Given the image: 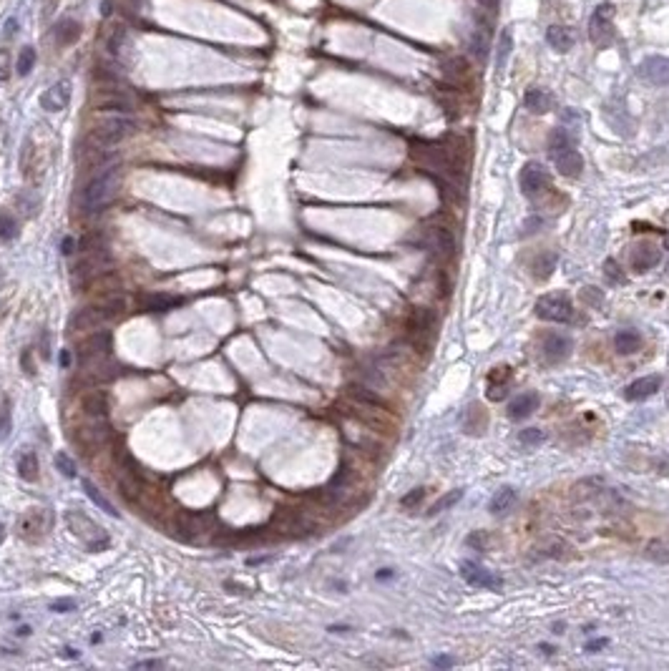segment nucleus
Masks as SVG:
<instances>
[{
  "instance_id": "1",
  "label": "nucleus",
  "mask_w": 669,
  "mask_h": 671,
  "mask_svg": "<svg viewBox=\"0 0 669 671\" xmlns=\"http://www.w3.org/2000/svg\"><path fill=\"white\" fill-rule=\"evenodd\" d=\"M413 159L435 179L445 181L453 191H458V194L463 191L468 171V156L463 141L453 136L443 138V141H421V144L413 146Z\"/></svg>"
},
{
  "instance_id": "2",
  "label": "nucleus",
  "mask_w": 669,
  "mask_h": 671,
  "mask_svg": "<svg viewBox=\"0 0 669 671\" xmlns=\"http://www.w3.org/2000/svg\"><path fill=\"white\" fill-rule=\"evenodd\" d=\"M119 167H106L104 171H98L96 176L83 186L81 191V209L86 214H96L106 209L114 201L116 191H119Z\"/></svg>"
},
{
  "instance_id": "3",
  "label": "nucleus",
  "mask_w": 669,
  "mask_h": 671,
  "mask_svg": "<svg viewBox=\"0 0 669 671\" xmlns=\"http://www.w3.org/2000/svg\"><path fill=\"white\" fill-rule=\"evenodd\" d=\"M66 526H68V531L76 536V538L86 545L88 551L98 553L109 545V533H106V528H101L96 521H91L86 513L66 511Z\"/></svg>"
},
{
  "instance_id": "4",
  "label": "nucleus",
  "mask_w": 669,
  "mask_h": 671,
  "mask_svg": "<svg viewBox=\"0 0 669 671\" xmlns=\"http://www.w3.org/2000/svg\"><path fill=\"white\" fill-rule=\"evenodd\" d=\"M133 128V121L131 119H123V116H114V119H106L101 121L96 128H93L91 133H88V146L91 149H111V146H116L119 141H123V138L131 133Z\"/></svg>"
},
{
  "instance_id": "5",
  "label": "nucleus",
  "mask_w": 669,
  "mask_h": 671,
  "mask_svg": "<svg viewBox=\"0 0 669 671\" xmlns=\"http://www.w3.org/2000/svg\"><path fill=\"white\" fill-rule=\"evenodd\" d=\"M106 274H111V257L104 252V249H96L93 254H88V257H83L81 262L76 264L71 279H73V287L86 289V287H91L93 282L101 279V277H106Z\"/></svg>"
},
{
  "instance_id": "6",
  "label": "nucleus",
  "mask_w": 669,
  "mask_h": 671,
  "mask_svg": "<svg viewBox=\"0 0 669 671\" xmlns=\"http://www.w3.org/2000/svg\"><path fill=\"white\" fill-rule=\"evenodd\" d=\"M534 310H536V315L546 322H569L574 317L572 299L561 292H551V294L538 297Z\"/></svg>"
},
{
  "instance_id": "7",
  "label": "nucleus",
  "mask_w": 669,
  "mask_h": 671,
  "mask_svg": "<svg viewBox=\"0 0 669 671\" xmlns=\"http://www.w3.org/2000/svg\"><path fill=\"white\" fill-rule=\"evenodd\" d=\"M521 189H524L526 196H534L536 199L541 191L551 189V179H548V171L541 167V164H536V161H531V164H526L524 169H521Z\"/></svg>"
},
{
  "instance_id": "8",
  "label": "nucleus",
  "mask_w": 669,
  "mask_h": 671,
  "mask_svg": "<svg viewBox=\"0 0 669 671\" xmlns=\"http://www.w3.org/2000/svg\"><path fill=\"white\" fill-rule=\"evenodd\" d=\"M461 576L468 581V586H476V588H488V591H501L503 588V579L496 576L488 568L478 566V563L468 561L461 566Z\"/></svg>"
},
{
  "instance_id": "9",
  "label": "nucleus",
  "mask_w": 669,
  "mask_h": 671,
  "mask_svg": "<svg viewBox=\"0 0 669 671\" xmlns=\"http://www.w3.org/2000/svg\"><path fill=\"white\" fill-rule=\"evenodd\" d=\"M627 259H629V267L634 272H646V270H652V267H657L659 259H662V252H659V247L654 241H637L634 247L629 249Z\"/></svg>"
},
{
  "instance_id": "10",
  "label": "nucleus",
  "mask_w": 669,
  "mask_h": 671,
  "mask_svg": "<svg viewBox=\"0 0 669 671\" xmlns=\"http://www.w3.org/2000/svg\"><path fill=\"white\" fill-rule=\"evenodd\" d=\"M46 528H48L46 511H41V508H30V511H25L23 516L18 518V536L30 540V543L41 540V536L46 533Z\"/></svg>"
},
{
  "instance_id": "11",
  "label": "nucleus",
  "mask_w": 669,
  "mask_h": 671,
  "mask_svg": "<svg viewBox=\"0 0 669 671\" xmlns=\"http://www.w3.org/2000/svg\"><path fill=\"white\" fill-rule=\"evenodd\" d=\"M612 16H614V6L604 3V6L596 8L591 20H589V35H591V40L599 43V46L612 43V40H609L612 38Z\"/></svg>"
},
{
  "instance_id": "12",
  "label": "nucleus",
  "mask_w": 669,
  "mask_h": 671,
  "mask_svg": "<svg viewBox=\"0 0 669 671\" xmlns=\"http://www.w3.org/2000/svg\"><path fill=\"white\" fill-rule=\"evenodd\" d=\"M106 320H111L109 312L96 307V304H91V307H83V310H78L73 317H71L68 327H71V332H93V330L101 327Z\"/></svg>"
},
{
  "instance_id": "13",
  "label": "nucleus",
  "mask_w": 669,
  "mask_h": 671,
  "mask_svg": "<svg viewBox=\"0 0 669 671\" xmlns=\"http://www.w3.org/2000/svg\"><path fill=\"white\" fill-rule=\"evenodd\" d=\"M637 73H639L641 80L652 83V86H669V58L664 56L644 58Z\"/></svg>"
},
{
  "instance_id": "14",
  "label": "nucleus",
  "mask_w": 669,
  "mask_h": 671,
  "mask_svg": "<svg viewBox=\"0 0 669 671\" xmlns=\"http://www.w3.org/2000/svg\"><path fill=\"white\" fill-rule=\"evenodd\" d=\"M551 159H554L556 169H559L561 176L566 179H579L584 171V159L581 154L577 151V146H566V149L551 151Z\"/></svg>"
},
{
  "instance_id": "15",
  "label": "nucleus",
  "mask_w": 669,
  "mask_h": 671,
  "mask_svg": "<svg viewBox=\"0 0 669 671\" xmlns=\"http://www.w3.org/2000/svg\"><path fill=\"white\" fill-rule=\"evenodd\" d=\"M541 350H543V360H546L548 365H559V362H564L566 357L572 355V339L561 332H551L543 339Z\"/></svg>"
},
{
  "instance_id": "16",
  "label": "nucleus",
  "mask_w": 669,
  "mask_h": 671,
  "mask_svg": "<svg viewBox=\"0 0 669 671\" xmlns=\"http://www.w3.org/2000/svg\"><path fill=\"white\" fill-rule=\"evenodd\" d=\"M426 231V244L440 257H450L453 249H456V239H453V231L448 226H435V224H428Z\"/></svg>"
},
{
  "instance_id": "17",
  "label": "nucleus",
  "mask_w": 669,
  "mask_h": 671,
  "mask_svg": "<svg viewBox=\"0 0 669 671\" xmlns=\"http://www.w3.org/2000/svg\"><path fill=\"white\" fill-rule=\"evenodd\" d=\"M71 104V80H58L41 96V106L48 114H58Z\"/></svg>"
},
{
  "instance_id": "18",
  "label": "nucleus",
  "mask_w": 669,
  "mask_h": 671,
  "mask_svg": "<svg viewBox=\"0 0 669 671\" xmlns=\"http://www.w3.org/2000/svg\"><path fill=\"white\" fill-rule=\"evenodd\" d=\"M514 373L508 365H498L488 373V390H486V397L490 402H501L503 397L508 395V382H511Z\"/></svg>"
},
{
  "instance_id": "19",
  "label": "nucleus",
  "mask_w": 669,
  "mask_h": 671,
  "mask_svg": "<svg viewBox=\"0 0 669 671\" xmlns=\"http://www.w3.org/2000/svg\"><path fill=\"white\" fill-rule=\"evenodd\" d=\"M538 402H541V397H538V392H524V395L514 397V400L508 402V410L506 415L511 420H524L529 418V415H534L538 410Z\"/></svg>"
},
{
  "instance_id": "20",
  "label": "nucleus",
  "mask_w": 669,
  "mask_h": 671,
  "mask_svg": "<svg viewBox=\"0 0 669 671\" xmlns=\"http://www.w3.org/2000/svg\"><path fill=\"white\" fill-rule=\"evenodd\" d=\"M659 387H662V377H659V375H646V377H639L629 385L624 397L632 402H639V400H646V397H652Z\"/></svg>"
},
{
  "instance_id": "21",
  "label": "nucleus",
  "mask_w": 669,
  "mask_h": 671,
  "mask_svg": "<svg viewBox=\"0 0 669 671\" xmlns=\"http://www.w3.org/2000/svg\"><path fill=\"white\" fill-rule=\"evenodd\" d=\"M81 408L83 413L91 415V418L104 420L106 413H109V400H106V395L101 390H88L81 395Z\"/></svg>"
},
{
  "instance_id": "22",
  "label": "nucleus",
  "mask_w": 669,
  "mask_h": 671,
  "mask_svg": "<svg viewBox=\"0 0 669 671\" xmlns=\"http://www.w3.org/2000/svg\"><path fill=\"white\" fill-rule=\"evenodd\" d=\"M524 106L536 116L548 114V111L554 109V96L546 93L543 88H531V91H526V96H524Z\"/></svg>"
},
{
  "instance_id": "23",
  "label": "nucleus",
  "mask_w": 669,
  "mask_h": 671,
  "mask_svg": "<svg viewBox=\"0 0 669 671\" xmlns=\"http://www.w3.org/2000/svg\"><path fill=\"white\" fill-rule=\"evenodd\" d=\"M546 43L551 48H554L556 53H566L572 51L574 46V35L569 28H564V25H548L546 30Z\"/></svg>"
},
{
  "instance_id": "24",
  "label": "nucleus",
  "mask_w": 669,
  "mask_h": 671,
  "mask_svg": "<svg viewBox=\"0 0 669 671\" xmlns=\"http://www.w3.org/2000/svg\"><path fill=\"white\" fill-rule=\"evenodd\" d=\"M641 334L637 330H619L617 337H614V347H617L619 355H634V352L641 350Z\"/></svg>"
},
{
  "instance_id": "25",
  "label": "nucleus",
  "mask_w": 669,
  "mask_h": 671,
  "mask_svg": "<svg viewBox=\"0 0 669 671\" xmlns=\"http://www.w3.org/2000/svg\"><path fill=\"white\" fill-rule=\"evenodd\" d=\"M556 262H559V257H556V252H541L536 259H534V264H531V274L536 277L538 282L548 279V277L554 274Z\"/></svg>"
},
{
  "instance_id": "26",
  "label": "nucleus",
  "mask_w": 669,
  "mask_h": 671,
  "mask_svg": "<svg viewBox=\"0 0 669 671\" xmlns=\"http://www.w3.org/2000/svg\"><path fill=\"white\" fill-rule=\"evenodd\" d=\"M18 476L28 483L38 480V458H35V453L30 447H23L20 455H18Z\"/></svg>"
},
{
  "instance_id": "27",
  "label": "nucleus",
  "mask_w": 669,
  "mask_h": 671,
  "mask_svg": "<svg viewBox=\"0 0 669 671\" xmlns=\"http://www.w3.org/2000/svg\"><path fill=\"white\" fill-rule=\"evenodd\" d=\"M78 35H81V23H78V20H73V18H64V20H58L56 38L61 40L64 46L76 43V40H78Z\"/></svg>"
},
{
  "instance_id": "28",
  "label": "nucleus",
  "mask_w": 669,
  "mask_h": 671,
  "mask_svg": "<svg viewBox=\"0 0 669 671\" xmlns=\"http://www.w3.org/2000/svg\"><path fill=\"white\" fill-rule=\"evenodd\" d=\"M514 500H516V490L514 488H501V490H496V495L490 498V503H488V511L493 513V516H501V513H506L511 505H514Z\"/></svg>"
},
{
  "instance_id": "29",
  "label": "nucleus",
  "mask_w": 669,
  "mask_h": 671,
  "mask_svg": "<svg viewBox=\"0 0 669 671\" xmlns=\"http://www.w3.org/2000/svg\"><path fill=\"white\" fill-rule=\"evenodd\" d=\"M181 299L179 297H167V294H154V297H146L144 307L151 312H159V310H174V307H179Z\"/></svg>"
},
{
  "instance_id": "30",
  "label": "nucleus",
  "mask_w": 669,
  "mask_h": 671,
  "mask_svg": "<svg viewBox=\"0 0 669 671\" xmlns=\"http://www.w3.org/2000/svg\"><path fill=\"white\" fill-rule=\"evenodd\" d=\"M604 277H606V282L612 284V287H619V284H624L627 282V274H624V270L619 267L614 259H606L604 262Z\"/></svg>"
},
{
  "instance_id": "31",
  "label": "nucleus",
  "mask_w": 669,
  "mask_h": 671,
  "mask_svg": "<svg viewBox=\"0 0 669 671\" xmlns=\"http://www.w3.org/2000/svg\"><path fill=\"white\" fill-rule=\"evenodd\" d=\"M486 38H488V33H486V30L478 25V28L474 30V35H471V43H468L471 53H474L478 61H483V58H486V43H488Z\"/></svg>"
},
{
  "instance_id": "32",
  "label": "nucleus",
  "mask_w": 669,
  "mask_h": 671,
  "mask_svg": "<svg viewBox=\"0 0 669 671\" xmlns=\"http://www.w3.org/2000/svg\"><path fill=\"white\" fill-rule=\"evenodd\" d=\"M33 66H35V51L30 46H25L23 51L18 53V64H16L18 75H28L30 71H33Z\"/></svg>"
},
{
  "instance_id": "33",
  "label": "nucleus",
  "mask_w": 669,
  "mask_h": 671,
  "mask_svg": "<svg viewBox=\"0 0 669 671\" xmlns=\"http://www.w3.org/2000/svg\"><path fill=\"white\" fill-rule=\"evenodd\" d=\"M646 556L657 563H669V540H652L646 545Z\"/></svg>"
},
{
  "instance_id": "34",
  "label": "nucleus",
  "mask_w": 669,
  "mask_h": 671,
  "mask_svg": "<svg viewBox=\"0 0 669 671\" xmlns=\"http://www.w3.org/2000/svg\"><path fill=\"white\" fill-rule=\"evenodd\" d=\"M81 485H83V490H86V495H88V498H91V500H93V503H96V505H101V511H106V513H109V516H116L114 505H111L109 500L104 498V495L98 493V490H96V488L91 485V483H88V480H83Z\"/></svg>"
},
{
  "instance_id": "35",
  "label": "nucleus",
  "mask_w": 669,
  "mask_h": 671,
  "mask_svg": "<svg viewBox=\"0 0 669 671\" xmlns=\"http://www.w3.org/2000/svg\"><path fill=\"white\" fill-rule=\"evenodd\" d=\"M511 48H514V38H511V33H508V30H503L501 40H498V66L506 64V58H508V53H511Z\"/></svg>"
},
{
  "instance_id": "36",
  "label": "nucleus",
  "mask_w": 669,
  "mask_h": 671,
  "mask_svg": "<svg viewBox=\"0 0 669 671\" xmlns=\"http://www.w3.org/2000/svg\"><path fill=\"white\" fill-rule=\"evenodd\" d=\"M16 231H18L16 219H13L11 214H0V236H3V239H13Z\"/></svg>"
},
{
  "instance_id": "37",
  "label": "nucleus",
  "mask_w": 669,
  "mask_h": 671,
  "mask_svg": "<svg viewBox=\"0 0 669 671\" xmlns=\"http://www.w3.org/2000/svg\"><path fill=\"white\" fill-rule=\"evenodd\" d=\"M56 465H58V471L64 473L66 478L76 476V463H73V458H71L68 453H58L56 455Z\"/></svg>"
},
{
  "instance_id": "38",
  "label": "nucleus",
  "mask_w": 669,
  "mask_h": 671,
  "mask_svg": "<svg viewBox=\"0 0 669 671\" xmlns=\"http://www.w3.org/2000/svg\"><path fill=\"white\" fill-rule=\"evenodd\" d=\"M519 440H521V445H538V442L543 440V433L538 430V428H526V430H521V435H519Z\"/></svg>"
},
{
  "instance_id": "39",
  "label": "nucleus",
  "mask_w": 669,
  "mask_h": 671,
  "mask_svg": "<svg viewBox=\"0 0 669 671\" xmlns=\"http://www.w3.org/2000/svg\"><path fill=\"white\" fill-rule=\"evenodd\" d=\"M579 297H581V302H584V304H589V307H599L601 299H604V297H601V292H599V289H596V287H584Z\"/></svg>"
},
{
  "instance_id": "40",
  "label": "nucleus",
  "mask_w": 669,
  "mask_h": 671,
  "mask_svg": "<svg viewBox=\"0 0 669 671\" xmlns=\"http://www.w3.org/2000/svg\"><path fill=\"white\" fill-rule=\"evenodd\" d=\"M423 498H426V488H413L408 495H403L400 503H403V508H416Z\"/></svg>"
},
{
  "instance_id": "41",
  "label": "nucleus",
  "mask_w": 669,
  "mask_h": 671,
  "mask_svg": "<svg viewBox=\"0 0 669 671\" xmlns=\"http://www.w3.org/2000/svg\"><path fill=\"white\" fill-rule=\"evenodd\" d=\"M461 495H463V490H453L450 495H443V498H440L438 503L430 508V513H440L443 508H450L453 503H458V500H461Z\"/></svg>"
},
{
  "instance_id": "42",
  "label": "nucleus",
  "mask_w": 669,
  "mask_h": 671,
  "mask_svg": "<svg viewBox=\"0 0 669 671\" xmlns=\"http://www.w3.org/2000/svg\"><path fill=\"white\" fill-rule=\"evenodd\" d=\"M11 71H13L11 53H8L6 48H0V80H8V78H11Z\"/></svg>"
},
{
  "instance_id": "43",
  "label": "nucleus",
  "mask_w": 669,
  "mask_h": 671,
  "mask_svg": "<svg viewBox=\"0 0 669 671\" xmlns=\"http://www.w3.org/2000/svg\"><path fill=\"white\" fill-rule=\"evenodd\" d=\"M76 603L73 601H58V603H53V611H61V614H66V611H71Z\"/></svg>"
},
{
  "instance_id": "44",
  "label": "nucleus",
  "mask_w": 669,
  "mask_h": 671,
  "mask_svg": "<svg viewBox=\"0 0 669 671\" xmlns=\"http://www.w3.org/2000/svg\"><path fill=\"white\" fill-rule=\"evenodd\" d=\"M606 646V639H596V641H589L586 643V651H599V648Z\"/></svg>"
},
{
  "instance_id": "45",
  "label": "nucleus",
  "mask_w": 669,
  "mask_h": 671,
  "mask_svg": "<svg viewBox=\"0 0 669 671\" xmlns=\"http://www.w3.org/2000/svg\"><path fill=\"white\" fill-rule=\"evenodd\" d=\"M136 669H159L162 666V661H139V664H133Z\"/></svg>"
},
{
  "instance_id": "46",
  "label": "nucleus",
  "mask_w": 669,
  "mask_h": 671,
  "mask_svg": "<svg viewBox=\"0 0 669 671\" xmlns=\"http://www.w3.org/2000/svg\"><path fill=\"white\" fill-rule=\"evenodd\" d=\"M71 252H73V239L68 236V239L64 241V254H71Z\"/></svg>"
},
{
  "instance_id": "47",
  "label": "nucleus",
  "mask_w": 669,
  "mask_h": 671,
  "mask_svg": "<svg viewBox=\"0 0 669 671\" xmlns=\"http://www.w3.org/2000/svg\"><path fill=\"white\" fill-rule=\"evenodd\" d=\"M435 664H438V666H450L453 661H450L448 656H440V659H435Z\"/></svg>"
},
{
  "instance_id": "48",
  "label": "nucleus",
  "mask_w": 669,
  "mask_h": 671,
  "mask_svg": "<svg viewBox=\"0 0 669 671\" xmlns=\"http://www.w3.org/2000/svg\"><path fill=\"white\" fill-rule=\"evenodd\" d=\"M3 538H6V528H3V523H0V543H3Z\"/></svg>"
}]
</instances>
